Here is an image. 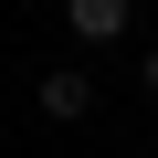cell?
I'll return each instance as SVG.
<instances>
[{
    "instance_id": "cell-1",
    "label": "cell",
    "mask_w": 158,
    "mask_h": 158,
    "mask_svg": "<svg viewBox=\"0 0 158 158\" xmlns=\"http://www.w3.org/2000/svg\"><path fill=\"white\" fill-rule=\"evenodd\" d=\"M63 21H74V42H116L127 32V0H63Z\"/></svg>"
},
{
    "instance_id": "cell-2",
    "label": "cell",
    "mask_w": 158,
    "mask_h": 158,
    "mask_svg": "<svg viewBox=\"0 0 158 158\" xmlns=\"http://www.w3.org/2000/svg\"><path fill=\"white\" fill-rule=\"evenodd\" d=\"M42 106H53V116H85V106H95V85H85V74H53V85H42Z\"/></svg>"
},
{
    "instance_id": "cell-3",
    "label": "cell",
    "mask_w": 158,
    "mask_h": 158,
    "mask_svg": "<svg viewBox=\"0 0 158 158\" xmlns=\"http://www.w3.org/2000/svg\"><path fill=\"white\" fill-rule=\"evenodd\" d=\"M137 74H148V95H158V53H148V63H137Z\"/></svg>"
}]
</instances>
